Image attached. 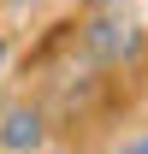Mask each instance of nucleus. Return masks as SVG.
Returning <instances> with one entry per match:
<instances>
[{"instance_id": "nucleus-2", "label": "nucleus", "mask_w": 148, "mask_h": 154, "mask_svg": "<svg viewBox=\"0 0 148 154\" xmlns=\"http://www.w3.org/2000/svg\"><path fill=\"white\" fill-rule=\"evenodd\" d=\"M48 148V113L30 101L0 107V154H42Z\"/></svg>"}, {"instance_id": "nucleus-3", "label": "nucleus", "mask_w": 148, "mask_h": 154, "mask_svg": "<svg viewBox=\"0 0 148 154\" xmlns=\"http://www.w3.org/2000/svg\"><path fill=\"white\" fill-rule=\"evenodd\" d=\"M119 154H148V136H136V142H125Z\"/></svg>"}, {"instance_id": "nucleus-1", "label": "nucleus", "mask_w": 148, "mask_h": 154, "mask_svg": "<svg viewBox=\"0 0 148 154\" xmlns=\"http://www.w3.org/2000/svg\"><path fill=\"white\" fill-rule=\"evenodd\" d=\"M142 18L130 12V6H95L89 18H83V54L95 65H130V59L142 54Z\"/></svg>"}, {"instance_id": "nucleus-4", "label": "nucleus", "mask_w": 148, "mask_h": 154, "mask_svg": "<svg viewBox=\"0 0 148 154\" xmlns=\"http://www.w3.org/2000/svg\"><path fill=\"white\" fill-rule=\"evenodd\" d=\"M0 54H6V42H0Z\"/></svg>"}]
</instances>
